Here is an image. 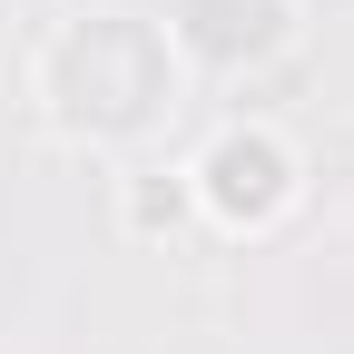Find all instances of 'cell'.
Segmentation results:
<instances>
[{"instance_id":"1","label":"cell","mask_w":354,"mask_h":354,"mask_svg":"<svg viewBox=\"0 0 354 354\" xmlns=\"http://www.w3.org/2000/svg\"><path fill=\"white\" fill-rule=\"evenodd\" d=\"M39 99L69 138H99V148H128L167 128L177 109V50L158 20H128V10H99V20H69L39 59Z\"/></svg>"},{"instance_id":"2","label":"cell","mask_w":354,"mask_h":354,"mask_svg":"<svg viewBox=\"0 0 354 354\" xmlns=\"http://www.w3.org/2000/svg\"><path fill=\"white\" fill-rule=\"evenodd\" d=\"M187 187L207 197V216L216 227H276V216L295 207V148L276 138V128H227L207 158H197V177Z\"/></svg>"},{"instance_id":"3","label":"cell","mask_w":354,"mask_h":354,"mask_svg":"<svg viewBox=\"0 0 354 354\" xmlns=\"http://www.w3.org/2000/svg\"><path fill=\"white\" fill-rule=\"evenodd\" d=\"M177 39L216 69H246V59H276L295 39V0H177Z\"/></svg>"},{"instance_id":"4","label":"cell","mask_w":354,"mask_h":354,"mask_svg":"<svg viewBox=\"0 0 354 354\" xmlns=\"http://www.w3.org/2000/svg\"><path fill=\"white\" fill-rule=\"evenodd\" d=\"M187 177H138V187H128V227H138V236H167L177 227V216H187Z\"/></svg>"}]
</instances>
